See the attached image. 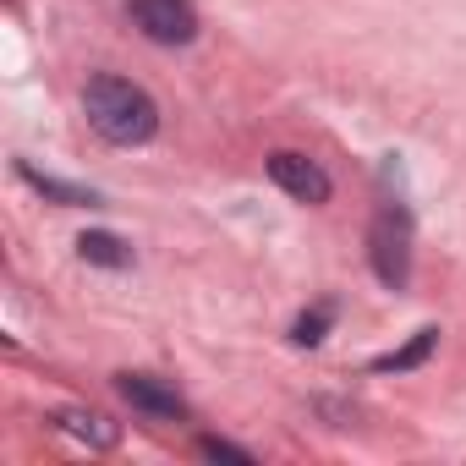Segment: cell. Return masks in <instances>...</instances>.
I'll list each match as a JSON object with an SVG mask.
<instances>
[{
    "instance_id": "1",
    "label": "cell",
    "mask_w": 466,
    "mask_h": 466,
    "mask_svg": "<svg viewBox=\"0 0 466 466\" xmlns=\"http://www.w3.org/2000/svg\"><path fill=\"white\" fill-rule=\"evenodd\" d=\"M83 116L105 143H121V148H137L159 132V105L127 77H94L83 88Z\"/></svg>"
},
{
    "instance_id": "2",
    "label": "cell",
    "mask_w": 466,
    "mask_h": 466,
    "mask_svg": "<svg viewBox=\"0 0 466 466\" xmlns=\"http://www.w3.org/2000/svg\"><path fill=\"white\" fill-rule=\"evenodd\" d=\"M368 258H373V275L390 291H406V280H411V214H406V203H384L373 214Z\"/></svg>"
},
{
    "instance_id": "3",
    "label": "cell",
    "mask_w": 466,
    "mask_h": 466,
    "mask_svg": "<svg viewBox=\"0 0 466 466\" xmlns=\"http://www.w3.org/2000/svg\"><path fill=\"white\" fill-rule=\"evenodd\" d=\"M127 12H132L137 34L154 45H192L198 39V12L187 0H132Z\"/></svg>"
},
{
    "instance_id": "4",
    "label": "cell",
    "mask_w": 466,
    "mask_h": 466,
    "mask_svg": "<svg viewBox=\"0 0 466 466\" xmlns=\"http://www.w3.org/2000/svg\"><path fill=\"white\" fill-rule=\"evenodd\" d=\"M269 181H275L280 192H291L297 203H324V198H329V176H324L308 154H291V148L269 154Z\"/></svg>"
},
{
    "instance_id": "5",
    "label": "cell",
    "mask_w": 466,
    "mask_h": 466,
    "mask_svg": "<svg viewBox=\"0 0 466 466\" xmlns=\"http://www.w3.org/2000/svg\"><path fill=\"white\" fill-rule=\"evenodd\" d=\"M116 390H121L137 411H148V417H159V422L187 417V400L176 395V384H165V379H154V373H121Z\"/></svg>"
},
{
    "instance_id": "6",
    "label": "cell",
    "mask_w": 466,
    "mask_h": 466,
    "mask_svg": "<svg viewBox=\"0 0 466 466\" xmlns=\"http://www.w3.org/2000/svg\"><path fill=\"white\" fill-rule=\"evenodd\" d=\"M17 176H23V181H28L34 192H45L50 203H61V208H94V203H99V192H94V187H72V181H56V176L34 170L28 159L17 165Z\"/></svg>"
},
{
    "instance_id": "7",
    "label": "cell",
    "mask_w": 466,
    "mask_h": 466,
    "mask_svg": "<svg viewBox=\"0 0 466 466\" xmlns=\"http://www.w3.org/2000/svg\"><path fill=\"white\" fill-rule=\"evenodd\" d=\"M77 258L83 264H99V269H127L132 264V248L121 237H110V230H83V237H77Z\"/></svg>"
},
{
    "instance_id": "8",
    "label": "cell",
    "mask_w": 466,
    "mask_h": 466,
    "mask_svg": "<svg viewBox=\"0 0 466 466\" xmlns=\"http://www.w3.org/2000/svg\"><path fill=\"white\" fill-rule=\"evenodd\" d=\"M56 422H61L66 433H77V439H88L94 450H110V444L121 439V428H116L110 417H99V411H77V406H66V411H56Z\"/></svg>"
},
{
    "instance_id": "9",
    "label": "cell",
    "mask_w": 466,
    "mask_h": 466,
    "mask_svg": "<svg viewBox=\"0 0 466 466\" xmlns=\"http://www.w3.org/2000/svg\"><path fill=\"white\" fill-rule=\"evenodd\" d=\"M439 346V329H417L400 351H390V357H379L373 362V373H406V368H422L428 362V351Z\"/></svg>"
},
{
    "instance_id": "10",
    "label": "cell",
    "mask_w": 466,
    "mask_h": 466,
    "mask_svg": "<svg viewBox=\"0 0 466 466\" xmlns=\"http://www.w3.org/2000/svg\"><path fill=\"white\" fill-rule=\"evenodd\" d=\"M329 324H335V308L319 302V308H308V313L291 324V340H297V346H319V340L329 335Z\"/></svg>"
},
{
    "instance_id": "11",
    "label": "cell",
    "mask_w": 466,
    "mask_h": 466,
    "mask_svg": "<svg viewBox=\"0 0 466 466\" xmlns=\"http://www.w3.org/2000/svg\"><path fill=\"white\" fill-rule=\"evenodd\" d=\"M198 450H203L208 461H237V466H253V455H248V450H237V444H225V439H203Z\"/></svg>"
}]
</instances>
